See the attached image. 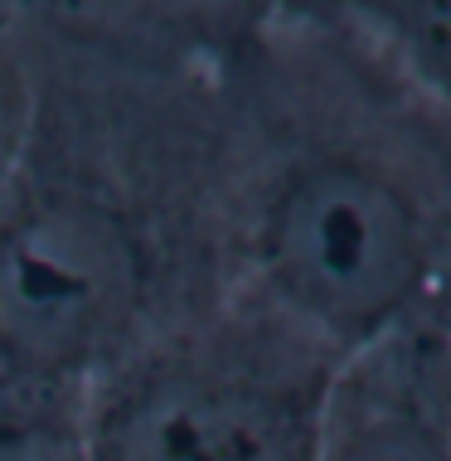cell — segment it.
Returning a JSON list of instances; mask_svg holds the SVG:
<instances>
[{
	"label": "cell",
	"instance_id": "6",
	"mask_svg": "<svg viewBox=\"0 0 451 461\" xmlns=\"http://www.w3.org/2000/svg\"><path fill=\"white\" fill-rule=\"evenodd\" d=\"M0 461H93L83 418L64 408H30L0 418Z\"/></svg>",
	"mask_w": 451,
	"mask_h": 461
},
{
	"label": "cell",
	"instance_id": "4",
	"mask_svg": "<svg viewBox=\"0 0 451 461\" xmlns=\"http://www.w3.org/2000/svg\"><path fill=\"white\" fill-rule=\"evenodd\" d=\"M316 461H451V330L388 335L349 355Z\"/></svg>",
	"mask_w": 451,
	"mask_h": 461
},
{
	"label": "cell",
	"instance_id": "5",
	"mask_svg": "<svg viewBox=\"0 0 451 461\" xmlns=\"http://www.w3.org/2000/svg\"><path fill=\"white\" fill-rule=\"evenodd\" d=\"M340 15L451 112V0H349Z\"/></svg>",
	"mask_w": 451,
	"mask_h": 461
},
{
	"label": "cell",
	"instance_id": "2",
	"mask_svg": "<svg viewBox=\"0 0 451 461\" xmlns=\"http://www.w3.org/2000/svg\"><path fill=\"white\" fill-rule=\"evenodd\" d=\"M345 359L248 292L103 389L83 418L93 461H316Z\"/></svg>",
	"mask_w": 451,
	"mask_h": 461
},
{
	"label": "cell",
	"instance_id": "1",
	"mask_svg": "<svg viewBox=\"0 0 451 461\" xmlns=\"http://www.w3.org/2000/svg\"><path fill=\"white\" fill-rule=\"evenodd\" d=\"M229 166L233 292L340 359L451 330V112L340 5L257 24Z\"/></svg>",
	"mask_w": 451,
	"mask_h": 461
},
{
	"label": "cell",
	"instance_id": "3",
	"mask_svg": "<svg viewBox=\"0 0 451 461\" xmlns=\"http://www.w3.org/2000/svg\"><path fill=\"white\" fill-rule=\"evenodd\" d=\"M150 258L122 209L78 190L0 209V359L34 379L107 365L146 306Z\"/></svg>",
	"mask_w": 451,
	"mask_h": 461
},
{
	"label": "cell",
	"instance_id": "7",
	"mask_svg": "<svg viewBox=\"0 0 451 461\" xmlns=\"http://www.w3.org/2000/svg\"><path fill=\"white\" fill-rule=\"evenodd\" d=\"M5 199H10V160L0 151V209H5Z\"/></svg>",
	"mask_w": 451,
	"mask_h": 461
}]
</instances>
